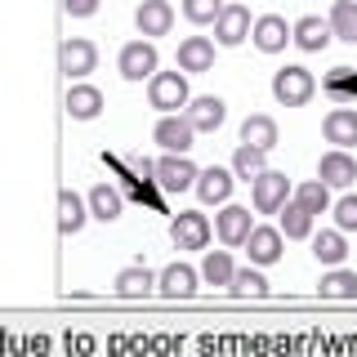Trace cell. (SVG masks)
I'll return each instance as SVG.
<instances>
[{
    "instance_id": "603a6c76",
    "label": "cell",
    "mask_w": 357,
    "mask_h": 357,
    "mask_svg": "<svg viewBox=\"0 0 357 357\" xmlns=\"http://www.w3.org/2000/svg\"><path fill=\"white\" fill-rule=\"evenodd\" d=\"M326 27H331V36H335V40L357 45V0H335Z\"/></svg>"
},
{
    "instance_id": "7402d4cb",
    "label": "cell",
    "mask_w": 357,
    "mask_h": 357,
    "mask_svg": "<svg viewBox=\"0 0 357 357\" xmlns=\"http://www.w3.org/2000/svg\"><path fill=\"white\" fill-rule=\"evenodd\" d=\"M241 143L245 148H259V152H273L277 148V121L273 116H245V126H241Z\"/></svg>"
},
{
    "instance_id": "8992f818",
    "label": "cell",
    "mask_w": 357,
    "mask_h": 357,
    "mask_svg": "<svg viewBox=\"0 0 357 357\" xmlns=\"http://www.w3.org/2000/svg\"><path fill=\"white\" fill-rule=\"evenodd\" d=\"M152 174L165 192H188V188L197 183V165L188 161V156H174V152H165L161 161H152Z\"/></svg>"
},
{
    "instance_id": "484cf974",
    "label": "cell",
    "mask_w": 357,
    "mask_h": 357,
    "mask_svg": "<svg viewBox=\"0 0 357 357\" xmlns=\"http://www.w3.org/2000/svg\"><path fill=\"white\" fill-rule=\"evenodd\" d=\"M290 201L304 206L308 215H321V210H331V188L321 183V178H304L299 188H290Z\"/></svg>"
},
{
    "instance_id": "d4e9b609",
    "label": "cell",
    "mask_w": 357,
    "mask_h": 357,
    "mask_svg": "<svg viewBox=\"0 0 357 357\" xmlns=\"http://www.w3.org/2000/svg\"><path fill=\"white\" fill-rule=\"evenodd\" d=\"M85 219H89V206L72 192V188H63V192H59V228L72 237V232L85 228Z\"/></svg>"
},
{
    "instance_id": "3957f363",
    "label": "cell",
    "mask_w": 357,
    "mask_h": 357,
    "mask_svg": "<svg viewBox=\"0 0 357 357\" xmlns=\"http://www.w3.org/2000/svg\"><path fill=\"white\" fill-rule=\"evenodd\" d=\"M170 241L178 250H206L210 241V219L201 215V210H178L170 219Z\"/></svg>"
},
{
    "instance_id": "4316f807",
    "label": "cell",
    "mask_w": 357,
    "mask_h": 357,
    "mask_svg": "<svg viewBox=\"0 0 357 357\" xmlns=\"http://www.w3.org/2000/svg\"><path fill=\"white\" fill-rule=\"evenodd\" d=\"M112 286H116V295L139 299V295H148V290L156 286V277L143 264H130V268H121V273H116V282H112Z\"/></svg>"
},
{
    "instance_id": "5bb4252c",
    "label": "cell",
    "mask_w": 357,
    "mask_h": 357,
    "mask_svg": "<svg viewBox=\"0 0 357 357\" xmlns=\"http://www.w3.org/2000/svg\"><path fill=\"white\" fill-rule=\"evenodd\" d=\"M250 36V9L245 5H223V14L215 18V40L219 45H241Z\"/></svg>"
},
{
    "instance_id": "f546056e",
    "label": "cell",
    "mask_w": 357,
    "mask_h": 357,
    "mask_svg": "<svg viewBox=\"0 0 357 357\" xmlns=\"http://www.w3.org/2000/svg\"><path fill=\"white\" fill-rule=\"evenodd\" d=\"M277 215H282V228H277V232H286V237H295V241H299V237H312V215H308L304 206L286 201Z\"/></svg>"
},
{
    "instance_id": "1f68e13d",
    "label": "cell",
    "mask_w": 357,
    "mask_h": 357,
    "mask_svg": "<svg viewBox=\"0 0 357 357\" xmlns=\"http://www.w3.org/2000/svg\"><path fill=\"white\" fill-rule=\"evenodd\" d=\"M321 295L326 299H353L357 295V273H349V268H335V273L321 277Z\"/></svg>"
},
{
    "instance_id": "277c9868",
    "label": "cell",
    "mask_w": 357,
    "mask_h": 357,
    "mask_svg": "<svg viewBox=\"0 0 357 357\" xmlns=\"http://www.w3.org/2000/svg\"><path fill=\"white\" fill-rule=\"evenodd\" d=\"M250 192H255V210L259 215H277L290 201V178L282 170H264L259 178H250Z\"/></svg>"
},
{
    "instance_id": "ffe728a7",
    "label": "cell",
    "mask_w": 357,
    "mask_h": 357,
    "mask_svg": "<svg viewBox=\"0 0 357 357\" xmlns=\"http://www.w3.org/2000/svg\"><path fill=\"white\" fill-rule=\"evenodd\" d=\"M197 282H201V273H197V268H188V264H170L161 277H156V286H161L170 299H188V295H197Z\"/></svg>"
},
{
    "instance_id": "d6a6232c",
    "label": "cell",
    "mask_w": 357,
    "mask_h": 357,
    "mask_svg": "<svg viewBox=\"0 0 357 357\" xmlns=\"http://www.w3.org/2000/svg\"><path fill=\"white\" fill-rule=\"evenodd\" d=\"M223 14V0H183V18L192 22V27H206V22H215Z\"/></svg>"
},
{
    "instance_id": "4dcf8cb0",
    "label": "cell",
    "mask_w": 357,
    "mask_h": 357,
    "mask_svg": "<svg viewBox=\"0 0 357 357\" xmlns=\"http://www.w3.org/2000/svg\"><path fill=\"white\" fill-rule=\"evenodd\" d=\"M264 156H268V152L237 143V152H232V174H237V178H245V183H250V178H259V174L268 170V165H264Z\"/></svg>"
},
{
    "instance_id": "7a4b0ae2",
    "label": "cell",
    "mask_w": 357,
    "mask_h": 357,
    "mask_svg": "<svg viewBox=\"0 0 357 357\" xmlns=\"http://www.w3.org/2000/svg\"><path fill=\"white\" fill-rule=\"evenodd\" d=\"M148 103L165 116H174L178 107H188V76L183 72H152L148 81Z\"/></svg>"
},
{
    "instance_id": "cb8c5ba5",
    "label": "cell",
    "mask_w": 357,
    "mask_h": 357,
    "mask_svg": "<svg viewBox=\"0 0 357 357\" xmlns=\"http://www.w3.org/2000/svg\"><path fill=\"white\" fill-rule=\"evenodd\" d=\"M85 206H89V215L103 219V223L121 219V192L112 183H94V188H89V197H85Z\"/></svg>"
},
{
    "instance_id": "5b68a950",
    "label": "cell",
    "mask_w": 357,
    "mask_h": 357,
    "mask_svg": "<svg viewBox=\"0 0 357 357\" xmlns=\"http://www.w3.org/2000/svg\"><path fill=\"white\" fill-rule=\"evenodd\" d=\"M156 45L152 40H130V45H121V59H116V67H121V76L126 81H143L148 76L152 81V72H156Z\"/></svg>"
},
{
    "instance_id": "9c48e42d",
    "label": "cell",
    "mask_w": 357,
    "mask_h": 357,
    "mask_svg": "<svg viewBox=\"0 0 357 357\" xmlns=\"http://www.w3.org/2000/svg\"><path fill=\"white\" fill-rule=\"evenodd\" d=\"M250 40H255V50H264V54H282L286 40H290V22L282 14H264V18L250 22Z\"/></svg>"
},
{
    "instance_id": "ac0fdd59",
    "label": "cell",
    "mask_w": 357,
    "mask_h": 357,
    "mask_svg": "<svg viewBox=\"0 0 357 357\" xmlns=\"http://www.w3.org/2000/svg\"><path fill=\"white\" fill-rule=\"evenodd\" d=\"M197 197L206 201V206H219V201H228L232 192V170H223V165H210V170H197Z\"/></svg>"
},
{
    "instance_id": "8fae6325",
    "label": "cell",
    "mask_w": 357,
    "mask_h": 357,
    "mask_svg": "<svg viewBox=\"0 0 357 357\" xmlns=\"http://www.w3.org/2000/svg\"><path fill=\"white\" fill-rule=\"evenodd\" d=\"M250 228H255V219H250V210H245V206H223L219 215H215V232H219L223 245H245Z\"/></svg>"
},
{
    "instance_id": "83f0119b",
    "label": "cell",
    "mask_w": 357,
    "mask_h": 357,
    "mask_svg": "<svg viewBox=\"0 0 357 357\" xmlns=\"http://www.w3.org/2000/svg\"><path fill=\"white\" fill-rule=\"evenodd\" d=\"M312 255H317V264H326V268H340L344 259H349V245H344V232L335 228V232H317L312 237Z\"/></svg>"
},
{
    "instance_id": "52a82bcc",
    "label": "cell",
    "mask_w": 357,
    "mask_h": 357,
    "mask_svg": "<svg viewBox=\"0 0 357 357\" xmlns=\"http://www.w3.org/2000/svg\"><path fill=\"white\" fill-rule=\"evenodd\" d=\"M59 67L67 72V81H81V76H89L98 67V50L85 36H72V40H63V50H59Z\"/></svg>"
},
{
    "instance_id": "30bf717a",
    "label": "cell",
    "mask_w": 357,
    "mask_h": 357,
    "mask_svg": "<svg viewBox=\"0 0 357 357\" xmlns=\"http://www.w3.org/2000/svg\"><path fill=\"white\" fill-rule=\"evenodd\" d=\"M134 27L143 31V36H170V27H174V9H170V0H143L139 9H134Z\"/></svg>"
},
{
    "instance_id": "4fadbf2b",
    "label": "cell",
    "mask_w": 357,
    "mask_h": 357,
    "mask_svg": "<svg viewBox=\"0 0 357 357\" xmlns=\"http://www.w3.org/2000/svg\"><path fill=\"white\" fill-rule=\"evenodd\" d=\"M192 139H197V130L188 126V116H161V121H156V143H161L165 152H174V156H188V148H192Z\"/></svg>"
},
{
    "instance_id": "7c38bea8",
    "label": "cell",
    "mask_w": 357,
    "mask_h": 357,
    "mask_svg": "<svg viewBox=\"0 0 357 357\" xmlns=\"http://www.w3.org/2000/svg\"><path fill=\"white\" fill-rule=\"evenodd\" d=\"M317 178L326 188H353V178H357V161L344 148H331L326 156L317 161Z\"/></svg>"
},
{
    "instance_id": "44dd1931",
    "label": "cell",
    "mask_w": 357,
    "mask_h": 357,
    "mask_svg": "<svg viewBox=\"0 0 357 357\" xmlns=\"http://www.w3.org/2000/svg\"><path fill=\"white\" fill-rule=\"evenodd\" d=\"M63 107H67V116H76V121H94L98 112H103V94H98L94 85H72Z\"/></svg>"
},
{
    "instance_id": "6da1fadb",
    "label": "cell",
    "mask_w": 357,
    "mask_h": 357,
    "mask_svg": "<svg viewBox=\"0 0 357 357\" xmlns=\"http://www.w3.org/2000/svg\"><path fill=\"white\" fill-rule=\"evenodd\" d=\"M312 94H317V81H312L308 67H282V72H273V98L282 107H304Z\"/></svg>"
},
{
    "instance_id": "e0dca14e",
    "label": "cell",
    "mask_w": 357,
    "mask_h": 357,
    "mask_svg": "<svg viewBox=\"0 0 357 357\" xmlns=\"http://www.w3.org/2000/svg\"><path fill=\"white\" fill-rule=\"evenodd\" d=\"M290 40H295L304 54H317V50H326L335 36H331V27H326V22H321L317 14H308V18L290 22Z\"/></svg>"
},
{
    "instance_id": "f1b7e54d",
    "label": "cell",
    "mask_w": 357,
    "mask_h": 357,
    "mask_svg": "<svg viewBox=\"0 0 357 357\" xmlns=\"http://www.w3.org/2000/svg\"><path fill=\"white\" fill-rule=\"evenodd\" d=\"M232 255L228 250H206V259H201V282H210V286H228L232 282Z\"/></svg>"
},
{
    "instance_id": "2e32d148",
    "label": "cell",
    "mask_w": 357,
    "mask_h": 357,
    "mask_svg": "<svg viewBox=\"0 0 357 357\" xmlns=\"http://www.w3.org/2000/svg\"><path fill=\"white\" fill-rule=\"evenodd\" d=\"M210 67H215V40L210 36L178 40V72H210Z\"/></svg>"
},
{
    "instance_id": "ba28073f",
    "label": "cell",
    "mask_w": 357,
    "mask_h": 357,
    "mask_svg": "<svg viewBox=\"0 0 357 357\" xmlns=\"http://www.w3.org/2000/svg\"><path fill=\"white\" fill-rule=\"evenodd\" d=\"M188 126L197 134H215L223 126V116H228V103H223L219 94H201V98H188Z\"/></svg>"
},
{
    "instance_id": "d590c367",
    "label": "cell",
    "mask_w": 357,
    "mask_h": 357,
    "mask_svg": "<svg viewBox=\"0 0 357 357\" xmlns=\"http://www.w3.org/2000/svg\"><path fill=\"white\" fill-rule=\"evenodd\" d=\"M326 89H331V94H357V76H353V67H335V72L326 76Z\"/></svg>"
},
{
    "instance_id": "e575fe53",
    "label": "cell",
    "mask_w": 357,
    "mask_h": 357,
    "mask_svg": "<svg viewBox=\"0 0 357 357\" xmlns=\"http://www.w3.org/2000/svg\"><path fill=\"white\" fill-rule=\"evenodd\" d=\"M335 223H340V232H357V197H340L335 201Z\"/></svg>"
},
{
    "instance_id": "8d00e7d4",
    "label": "cell",
    "mask_w": 357,
    "mask_h": 357,
    "mask_svg": "<svg viewBox=\"0 0 357 357\" xmlns=\"http://www.w3.org/2000/svg\"><path fill=\"white\" fill-rule=\"evenodd\" d=\"M63 9H67L72 18H89V14L98 9V0H63Z\"/></svg>"
},
{
    "instance_id": "836d02e7",
    "label": "cell",
    "mask_w": 357,
    "mask_h": 357,
    "mask_svg": "<svg viewBox=\"0 0 357 357\" xmlns=\"http://www.w3.org/2000/svg\"><path fill=\"white\" fill-rule=\"evenodd\" d=\"M232 295H268V282L255 268H241V273H232V282H228Z\"/></svg>"
},
{
    "instance_id": "d6986e66",
    "label": "cell",
    "mask_w": 357,
    "mask_h": 357,
    "mask_svg": "<svg viewBox=\"0 0 357 357\" xmlns=\"http://www.w3.org/2000/svg\"><path fill=\"white\" fill-rule=\"evenodd\" d=\"M245 250H250V264H277L282 259V232L277 228H250V237H245Z\"/></svg>"
},
{
    "instance_id": "9a60e30c",
    "label": "cell",
    "mask_w": 357,
    "mask_h": 357,
    "mask_svg": "<svg viewBox=\"0 0 357 357\" xmlns=\"http://www.w3.org/2000/svg\"><path fill=\"white\" fill-rule=\"evenodd\" d=\"M321 134H326V143H335V148H353V143H357V107H335V112H326Z\"/></svg>"
}]
</instances>
